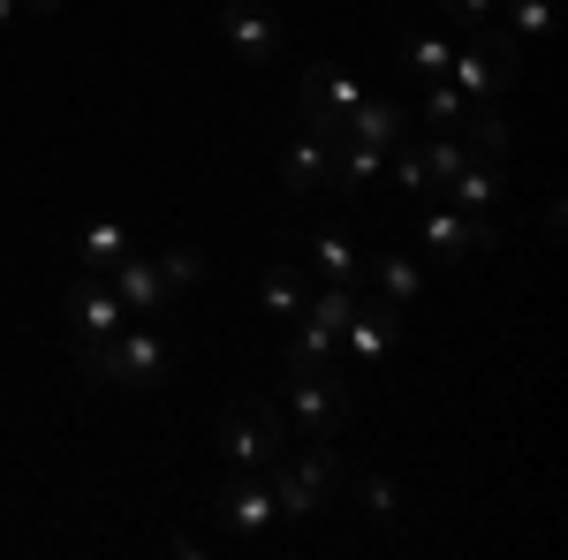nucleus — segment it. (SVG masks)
Returning a JSON list of instances; mask_svg holds the SVG:
<instances>
[{"label": "nucleus", "instance_id": "1", "mask_svg": "<svg viewBox=\"0 0 568 560\" xmlns=\"http://www.w3.org/2000/svg\"><path fill=\"white\" fill-rule=\"evenodd\" d=\"M160 371H168V334H160V318H130L114 342H99V348L77 342V379H84V387L144 394V387H160Z\"/></svg>", "mask_w": 568, "mask_h": 560}, {"label": "nucleus", "instance_id": "2", "mask_svg": "<svg viewBox=\"0 0 568 560\" xmlns=\"http://www.w3.org/2000/svg\"><path fill=\"white\" fill-rule=\"evenodd\" d=\"M265 485L281 500V522H311L334 500V485H342V447L334 439H296V447H281L265 462Z\"/></svg>", "mask_w": 568, "mask_h": 560}, {"label": "nucleus", "instance_id": "3", "mask_svg": "<svg viewBox=\"0 0 568 560\" xmlns=\"http://www.w3.org/2000/svg\"><path fill=\"white\" fill-rule=\"evenodd\" d=\"M288 439H296V431H288V417H281V401H265V394H243V401L220 417V462H227V470L265 477V462H273Z\"/></svg>", "mask_w": 568, "mask_h": 560}, {"label": "nucleus", "instance_id": "4", "mask_svg": "<svg viewBox=\"0 0 568 560\" xmlns=\"http://www.w3.org/2000/svg\"><path fill=\"white\" fill-rule=\"evenodd\" d=\"M281 417H288V431H296V439H334V431L356 417V394L342 387V364L288 379V387H281Z\"/></svg>", "mask_w": 568, "mask_h": 560}, {"label": "nucleus", "instance_id": "5", "mask_svg": "<svg viewBox=\"0 0 568 560\" xmlns=\"http://www.w3.org/2000/svg\"><path fill=\"white\" fill-rule=\"evenodd\" d=\"M417 205H425L417 227H425V258L433 265H463L470 251H500V220L493 213H455L439 197H417Z\"/></svg>", "mask_w": 568, "mask_h": 560}, {"label": "nucleus", "instance_id": "6", "mask_svg": "<svg viewBox=\"0 0 568 560\" xmlns=\"http://www.w3.org/2000/svg\"><path fill=\"white\" fill-rule=\"evenodd\" d=\"M447 84L463 91L470 106H493L500 91L516 84V45H508V39H493V23H485V31H478L470 45H455V53H447Z\"/></svg>", "mask_w": 568, "mask_h": 560}, {"label": "nucleus", "instance_id": "7", "mask_svg": "<svg viewBox=\"0 0 568 560\" xmlns=\"http://www.w3.org/2000/svg\"><path fill=\"white\" fill-rule=\"evenodd\" d=\"M213 522H220V538L251 546V538H265V530L281 522V500H273V485H265V477L227 470V485L213 492Z\"/></svg>", "mask_w": 568, "mask_h": 560}, {"label": "nucleus", "instance_id": "8", "mask_svg": "<svg viewBox=\"0 0 568 560\" xmlns=\"http://www.w3.org/2000/svg\"><path fill=\"white\" fill-rule=\"evenodd\" d=\"M402 318H409L402 303H387V296L364 303V296H356V318L342 326V348H334V356H349L356 379H372V371L387 364V348H394V334H402Z\"/></svg>", "mask_w": 568, "mask_h": 560}, {"label": "nucleus", "instance_id": "9", "mask_svg": "<svg viewBox=\"0 0 568 560\" xmlns=\"http://www.w3.org/2000/svg\"><path fill=\"white\" fill-rule=\"evenodd\" d=\"M220 39L243 69H273L281 61V16L265 0H220Z\"/></svg>", "mask_w": 568, "mask_h": 560}, {"label": "nucleus", "instance_id": "10", "mask_svg": "<svg viewBox=\"0 0 568 560\" xmlns=\"http://www.w3.org/2000/svg\"><path fill=\"white\" fill-rule=\"evenodd\" d=\"M69 326H77V342H84V348L114 342V334L130 326V310H122L114 288H106V273H77V281H69Z\"/></svg>", "mask_w": 568, "mask_h": 560}, {"label": "nucleus", "instance_id": "11", "mask_svg": "<svg viewBox=\"0 0 568 560\" xmlns=\"http://www.w3.org/2000/svg\"><path fill=\"white\" fill-rule=\"evenodd\" d=\"M106 288L122 296L130 318H160L168 296H175V288H168V273H160V258H136V251H122V258L106 265Z\"/></svg>", "mask_w": 568, "mask_h": 560}, {"label": "nucleus", "instance_id": "12", "mask_svg": "<svg viewBox=\"0 0 568 560\" xmlns=\"http://www.w3.org/2000/svg\"><path fill=\"white\" fill-rule=\"evenodd\" d=\"M364 84H356L349 69H334V61H311L304 84H296V114H334V122H349Z\"/></svg>", "mask_w": 568, "mask_h": 560}, {"label": "nucleus", "instance_id": "13", "mask_svg": "<svg viewBox=\"0 0 568 560\" xmlns=\"http://www.w3.org/2000/svg\"><path fill=\"white\" fill-rule=\"evenodd\" d=\"M326 167H334V144L318 130H296L281 144V190H288V197H318V190H326Z\"/></svg>", "mask_w": 568, "mask_h": 560}, {"label": "nucleus", "instance_id": "14", "mask_svg": "<svg viewBox=\"0 0 568 560\" xmlns=\"http://www.w3.org/2000/svg\"><path fill=\"white\" fill-rule=\"evenodd\" d=\"M342 492L356 500V516L364 522H379V530H394V522L409 516V500H402V485L379 470H342Z\"/></svg>", "mask_w": 568, "mask_h": 560}, {"label": "nucleus", "instance_id": "15", "mask_svg": "<svg viewBox=\"0 0 568 560\" xmlns=\"http://www.w3.org/2000/svg\"><path fill=\"white\" fill-rule=\"evenodd\" d=\"M439 197H447L455 213H493V205L508 197V167H493V160H463L455 182H447Z\"/></svg>", "mask_w": 568, "mask_h": 560}, {"label": "nucleus", "instance_id": "16", "mask_svg": "<svg viewBox=\"0 0 568 560\" xmlns=\"http://www.w3.org/2000/svg\"><path fill=\"white\" fill-rule=\"evenodd\" d=\"M342 136H356V144H402V136H409V106H402V99H379V91H364L356 114L342 122Z\"/></svg>", "mask_w": 568, "mask_h": 560}, {"label": "nucleus", "instance_id": "17", "mask_svg": "<svg viewBox=\"0 0 568 560\" xmlns=\"http://www.w3.org/2000/svg\"><path fill=\"white\" fill-rule=\"evenodd\" d=\"M304 258H311L318 281H342V288H356V273H364V258H356V243L342 235V227H318V235L304 243Z\"/></svg>", "mask_w": 568, "mask_h": 560}, {"label": "nucleus", "instance_id": "18", "mask_svg": "<svg viewBox=\"0 0 568 560\" xmlns=\"http://www.w3.org/2000/svg\"><path fill=\"white\" fill-rule=\"evenodd\" d=\"M304 296H311V281H304V265H296V258H273V265L258 273V303L281 318V326L304 310Z\"/></svg>", "mask_w": 568, "mask_h": 560}, {"label": "nucleus", "instance_id": "19", "mask_svg": "<svg viewBox=\"0 0 568 560\" xmlns=\"http://www.w3.org/2000/svg\"><path fill=\"white\" fill-rule=\"evenodd\" d=\"M463 144H470V160H493V167H508V160H516V130H508L493 106L463 114Z\"/></svg>", "mask_w": 568, "mask_h": 560}, {"label": "nucleus", "instance_id": "20", "mask_svg": "<svg viewBox=\"0 0 568 560\" xmlns=\"http://www.w3.org/2000/svg\"><path fill=\"white\" fill-rule=\"evenodd\" d=\"M122 251H130V227H122V220H84V227H77V265H84V273H106Z\"/></svg>", "mask_w": 568, "mask_h": 560}, {"label": "nucleus", "instance_id": "21", "mask_svg": "<svg viewBox=\"0 0 568 560\" xmlns=\"http://www.w3.org/2000/svg\"><path fill=\"white\" fill-rule=\"evenodd\" d=\"M447 53H455L447 31H417V39L402 45V84H439L447 77Z\"/></svg>", "mask_w": 568, "mask_h": 560}, {"label": "nucleus", "instance_id": "22", "mask_svg": "<svg viewBox=\"0 0 568 560\" xmlns=\"http://www.w3.org/2000/svg\"><path fill=\"white\" fill-rule=\"evenodd\" d=\"M372 281H379V296L402 303V310L425 296V265L409 258V251H387V258H372Z\"/></svg>", "mask_w": 568, "mask_h": 560}, {"label": "nucleus", "instance_id": "23", "mask_svg": "<svg viewBox=\"0 0 568 560\" xmlns=\"http://www.w3.org/2000/svg\"><path fill=\"white\" fill-rule=\"evenodd\" d=\"M387 182L402 190V197H433V174H425V152H417V136L387 144Z\"/></svg>", "mask_w": 568, "mask_h": 560}, {"label": "nucleus", "instance_id": "24", "mask_svg": "<svg viewBox=\"0 0 568 560\" xmlns=\"http://www.w3.org/2000/svg\"><path fill=\"white\" fill-rule=\"evenodd\" d=\"M463 114H470V99L447 84V77L425 84V130H463Z\"/></svg>", "mask_w": 568, "mask_h": 560}, {"label": "nucleus", "instance_id": "25", "mask_svg": "<svg viewBox=\"0 0 568 560\" xmlns=\"http://www.w3.org/2000/svg\"><path fill=\"white\" fill-rule=\"evenodd\" d=\"M554 31V0H508V39H546Z\"/></svg>", "mask_w": 568, "mask_h": 560}, {"label": "nucleus", "instance_id": "26", "mask_svg": "<svg viewBox=\"0 0 568 560\" xmlns=\"http://www.w3.org/2000/svg\"><path fill=\"white\" fill-rule=\"evenodd\" d=\"M160 273H168V288H197V281H205V258H197V251H168Z\"/></svg>", "mask_w": 568, "mask_h": 560}, {"label": "nucleus", "instance_id": "27", "mask_svg": "<svg viewBox=\"0 0 568 560\" xmlns=\"http://www.w3.org/2000/svg\"><path fill=\"white\" fill-rule=\"evenodd\" d=\"M439 16H463L470 31H485V23L500 16V0H439Z\"/></svg>", "mask_w": 568, "mask_h": 560}, {"label": "nucleus", "instance_id": "28", "mask_svg": "<svg viewBox=\"0 0 568 560\" xmlns=\"http://www.w3.org/2000/svg\"><path fill=\"white\" fill-rule=\"evenodd\" d=\"M16 8H39V16H61V0H16Z\"/></svg>", "mask_w": 568, "mask_h": 560}, {"label": "nucleus", "instance_id": "29", "mask_svg": "<svg viewBox=\"0 0 568 560\" xmlns=\"http://www.w3.org/2000/svg\"><path fill=\"white\" fill-rule=\"evenodd\" d=\"M16 16H23V8H16V0H0V31H8V23H16Z\"/></svg>", "mask_w": 568, "mask_h": 560}]
</instances>
